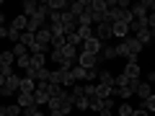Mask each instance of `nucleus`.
<instances>
[{
  "label": "nucleus",
  "instance_id": "obj_1",
  "mask_svg": "<svg viewBox=\"0 0 155 116\" xmlns=\"http://www.w3.org/2000/svg\"><path fill=\"white\" fill-rule=\"evenodd\" d=\"M129 88L134 90V95H137L140 101H147L150 95H153V85H150L147 80H129Z\"/></svg>",
  "mask_w": 155,
  "mask_h": 116
},
{
  "label": "nucleus",
  "instance_id": "obj_2",
  "mask_svg": "<svg viewBox=\"0 0 155 116\" xmlns=\"http://www.w3.org/2000/svg\"><path fill=\"white\" fill-rule=\"evenodd\" d=\"M18 90H21V77L16 75V72H13L11 77H5V85H3V88H0V95H16Z\"/></svg>",
  "mask_w": 155,
  "mask_h": 116
},
{
  "label": "nucleus",
  "instance_id": "obj_3",
  "mask_svg": "<svg viewBox=\"0 0 155 116\" xmlns=\"http://www.w3.org/2000/svg\"><path fill=\"white\" fill-rule=\"evenodd\" d=\"M132 18L134 21H142V18H147V13H150V0H137V3H132Z\"/></svg>",
  "mask_w": 155,
  "mask_h": 116
},
{
  "label": "nucleus",
  "instance_id": "obj_4",
  "mask_svg": "<svg viewBox=\"0 0 155 116\" xmlns=\"http://www.w3.org/2000/svg\"><path fill=\"white\" fill-rule=\"evenodd\" d=\"M80 52H88V54H96V57H98L101 52H104V41H101V39H96V36H91L88 41H83Z\"/></svg>",
  "mask_w": 155,
  "mask_h": 116
},
{
  "label": "nucleus",
  "instance_id": "obj_5",
  "mask_svg": "<svg viewBox=\"0 0 155 116\" xmlns=\"http://www.w3.org/2000/svg\"><path fill=\"white\" fill-rule=\"evenodd\" d=\"M98 62H101V54L96 57V54H88V52H80V54H78V65L85 67V70H93V67H98Z\"/></svg>",
  "mask_w": 155,
  "mask_h": 116
},
{
  "label": "nucleus",
  "instance_id": "obj_6",
  "mask_svg": "<svg viewBox=\"0 0 155 116\" xmlns=\"http://www.w3.org/2000/svg\"><path fill=\"white\" fill-rule=\"evenodd\" d=\"M62 28H65V34H72V31H78V18L72 16L70 11H65V13H62Z\"/></svg>",
  "mask_w": 155,
  "mask_h": 116
},
{
  "label": "nucleus",
  "instance_id": "obj_7",
  "mask_svg": "<svg viewBox=\"0 0 155 116\" xmlns=\"http://www.w3.org/2000/svg\"><path fill=\"white\" fill-rule=\"evenodd\" d=\"M93 36L101 39V41H109L111 39V23H98V26H93Z\"/></svg>",
  "mask_w": 155,
  "mask_h": 116
},
{
  "label": "nucleus",
  "instance_id": "obj_8",
  "mask_svg": "<svg viewBox=\"0 0 155 116\" xmlns=\"http://www.w3.org/2000/svg\"><path fill=\"white\" fill-rule=\"evenodd\" d=\"M88 8H91V0H75V3H70V13H72L75 18H80Z\"/></svg>",
  "mask_w": 155,
  "mask_h": 116
},
{
  "label": "nucleus",
  "instance_id": "obj_9",
  "mask_svg": "<svg viewBox=\"0 0 155 116\" xmlns=\"http://www.w3.org/2000/svg\"><path fill=\"white\" fill-rule=\"evenodd\" d=\"M36 44L49 47V49H52V31H49V26H44V28H39V31H36Z\"/></svg>",
  "mask_w": 155,
  "mask_h": 116
},
{
  "label": "nucleus",
  "instance_id": "obj_10",
  "mask_svg": "<svg viewBox=\"0 0 155 116\" xmlns=\"http://www.w3.org/2000/svg\"><path fill=\"white\" fill-rule=\"evenodd\" d=\"M111 36H116V39H122V41H124V39L129 36V26H127V23H119V21L111 23Z\"/></svg>",
  "mask_w": 155,
  "mask_h": 116
},
{
  "label": "nucleus",
  "instance_id": "obj_11",
  "mask_svg": "<svg viewBox=\"0 0 155 116\" xmlns=\"http://www.w3.org/2000/svg\"><path fill=\"white\" fill-rule=\"evenodd\" d=\"M26 26H28V18L23 16V13H16V16H13V21H11V28L13 31H26Z\"/></svg>",
  "mask_w": 155,
  "mask_h": 116
},
{
  "label": "nucleus",
  "instance_id": "obj_12",
  "mask_svg": "<svg viewBox=\"0 0 155 116\" xmlns=\"http://www.w3.org/2000/svg\"><path fill=\"white\" fill-rule=\"evenodd\" d=\"M122 72L129 77V80H140V72H142V70H140V62H127Z\"/></svg>",
  "mask_w": 155,
  "mask_h": 116
},
{
  "label": "nucleus",
  "instance_id": "obj_13",
  "mask_svg": "<svg viewBox=\"0 0 155 116\" xmlns=\"http://www.w3.org/2000/svg\"><path fill=\"white\" fill-rule=\"evenodd\" d=\"M21 8H23V16H26V18H34L36 11H39V3H36V0H23Z\"/></svg>",
  "mask_w": 155,
  "mask_h": 116
},
{
  "label": "nucleus",
  "instance_id": "obj_14",
  "mask_svg": "<svg viewBox=\"0 0 155 116\" xmlns=\"http://www.w3.org/2000/svg\"><path fill=\"white\" fill-rule=\"evenodd\" d=\"M16 103L21 106L23 111H26V108H31V106H36V103H34V93H18V98H16Z\"/></svg>",
  "mask_w": 155,
  "mask_h": 116
},
{
  "label": "nucleus",
  "instance_id": "obj_15",
  "mask_svg": "<svg viewBox=\"0 0 155 116\" xmlns=\"http://www.w3.org/2000/svg\"><path fill=\"white\" fill-rule=\"evenodd\" d=\"M13 62H16V54H13L11 49L0 52V65H3V67H13Z\"/></svg>",
  "mask_w": 155,
  "mask_h": 116
},
{
  "label": "nucleus",
  "instance_id": "obj_16",
  "mask_svg": "<svg viewBox=\"0 0 155 116\" xmlns=\"http://www.w3.org/2000/svg\"><path fill=\"white\" fill-rule=\"evenodd\" d=\"M47 67V54H31V67L28 70H41Z\"/></svg>",
  "mask_w": 155,
  "mask_h": 116
},
{
  "label": "nucleus",
  "instance_id": "obj_17",
  "mask_svg": "<svg viewBox=\"0 0 155 116\" xmlns=\"http://www.w3.org/2000/svg\"><path fill=\"white\" fill-rule=\"evenodd\" d=\"M116 47H106L104 44V52H101V62H111V60H116Z\"/></svg>",
  "mask_w": 155,
  "mask_h": 116
},
{
  "label": "nucleus",
  "instance_id": "obj_18",
  "mask_svg": "<svg viewBox=\"0 0 155 116\" xmlns=\"http://www.w3.org/2000/svg\"><path fill=\"white\" fill-rule=\"evenodd\" d=\"M47 83L49 85H62V70H49V77H47Z\"/></svg>",
  "mask_w": 155,
  "mask_h": 116
},
{
  "label": "nucleus",
  "instance_id": "obj_19",
  "mask_svg": "<svg viewBox=\"0 0 155 116\" xmlns=\"http://www.w3.org/2000/svg\"><path fill=\"white\" fill-rule=\"evenodd\" d=\"M34 90H36V83L28 80V77H21V90L18 93H34Z\"/></svg>",
  "mask_w": 155,
  "mask_h": 116
},
{
  "label": "nucleus",
  "instance_id": "obj_20",
  "mask_svg": "<svg viewBox=\"0 0 155 116\" xmlns=\"http://www.w3.org/2000/svg\"><path fill=\"white\" fill-rule=\"evenodd\" d=\"M98 83L101 85H114V75L109 70H98Z\"/></svg>",
  "mask_w": 155,
  "mask_h": 116
},
{
  "label": "nucleus",
  "instance_id": "obj_21",
  "mask_svg": "<svg viewBox=\"0 0 155 116\" xmlns=\"http://www.w3.org/2000/svg\"><path fill=\"white\" fill-rule=\"evenodd\" d=\"M72 80H75V83H83V80H85V67H80V65H75V67H72Z\"/></svg>",
  "mask_w": 155,
  "mask_h": 116
},
{
  "label": "nucleus",
  "instance_id": "obj_22",
  "mask_svg": "<svg viewBox=\"0 0 155 116\" xmlns=\"http://www.w3.org/2000/svg\"><path fill=\"white\" fill-rule=\"evenodd\" d=\"M21 44L31 49V47L36 44V34H28V31H23V34H21Z\"/></svg>",
  "mask_w": 155,
  "mask_h": 116
},
{
  "label": "nucleus",
  "instance_id": "obj_23",
  "mask_svg": "<svg viewBox=\"0 0 155 116\" xmlns=\"http://www.w3.org/2000/svg\"><path fill=\"white\" fill-rule=\"evenodd\" d=\"M134 39H137V41H140L142 47H147L150 41H153V36H150V28H142V31H140V34H137Z\"/></svg>",
  "mask_w": 155,
  "mask_h": 116
},
{
  "label": "nucleus",
  "instance_id": "obj_24",
  "mask_svg": "<svg viewBox=\"0 0 155 116\" xmlns=\"http://www.w3.org/2000/svg\"><path fill=\"white\" fill-rule=\"evenodd\" d=\"M132 114H134V108L127 103V101H122V103H119V108H116V116H132Z\"/></svg>",
  "mask_w": 155,
  "mask_h": 116
},
{
  "label": "nucleus",
  "instance_id": "obj_25",
  "mask_svg": "<svg viewBox=\"0 0 155 116\" xmlns=\"http://www.w3.org/2000/svg\"><path fill=\"white\" fill-rule=\"evenodd\" d=\"M127 85H129V77L124 75V72L114 75V88H127Z\"/></svg>",
  "mask_w": 155,
  "mask_h": 116
},
{
  "label": "nucleus",
  "instance_id": "obj_26",
  "mask_svg": "<svg viewBox=\"0 0 155 116\" xmlns=\"http://www.w3.org/2000/svg\"><path fill=\"white\" fill-rule=\"evenodd\" d=\"M78 36L83 39V41H88L93 36V26H78Z\"/></svg>",
  "mask_w": 155,
  "mask_h": 116
},
{
  "label": "nucleus",
  "instance_id": "obj_27",
  "mask_svg": "<svg viewBox=\"0 0 155 116\" xmlns=\"http://www.w3.org/2000/svg\"><path fill=\"white\" fill-rule=\"evenodd\" d=\"M16 67H18V70H28V67H31V54L18 57V60H16Z\"/></svg>",
  "mask_w": 155,
  "mask_h": 116
},
{
  "label": "nucleus",
  "instance_id": "obj_28",
  "mask_svg": "<svg viewBox=\"0 0 155 116\" xmlns=\"http://www.w3.org/2000/svg\"><path fill=\"white\" fill-rule=\"evenodd\" d=\"M5 116H23V108L18 103H11V106H5Z\"/></svg>",
  "mask_w": 155,
  "mask_h": 116
},
{
  "label": "nucleus",
  "instance_id": "obj_29",
  "mask_svg": "<svg viewBox=\"0 0 155 116\" xmlns=\"http://www.w3.org/2000/svg\"><path fill=\"white\" fill-rule=\"evenodd\" d=\"M72 106H75L78 111H88V98H85V95H80V98L72 101Z\"/></svg>",
  "mask_w": 155,
  "mask_h": 116
},
{
  "label": "nucleus",
  "instance_id": "obj_30",
  "mask_svg": "<svg viewBox=\"0 0 155 116\" xmlns=\"http://www.w3.org/2000/svg\"><path fill=\"white\" fill-rule=\"evenodd\" d=\"M13 54H16V60H18V57H23V54H28V47H23L21 44V41H18V44H13Z\"/></svg>",
  "mask_w": 155,
  "mask_h": 116
},
{
  "label": "nucleus",
  "instance_id": "obj_31",
  "mask_svg": "<svg viewBox=\"0 0 155 116\" xmlns=\"http://www.w3.org/2000/svg\"><path fill=\"white\" fill-rule=\"evenodd\" d=\"M85 83H98V70H85Z\"/></svg>",
  "mask_w": 155,
  "mask_h": 116
},
{
  "label": "nucleus",
  "instance_id": "obj_32",
  "mask_svg": "<svg viewBox=\"0 0 155 116\" xmlns=\"http://www.w3.org/2000/svg\"><path fill=\"white\" fill-rule=\"evenodd\" d=\"M140 103H142V108H147V111H150V114H153V111H155V93H153V95H150V98H147V101H140Z\"/></svg>",
  "mask_w": 155,
  "mask_h": 116
},
{
  "label": "nucleus",
  "instance_id": "obj_33",
  "mask_svg": "<svg viewBox=\"0 0 155 116\" xmlns=\"http://www.w3.org/2000/svg\"><path fill=\"white\" fill-rule=\"evenodd\" d=\"M23 116H44V114L39 111V106H31V108H26V111H23Z\"/></svg>",
  "mask_w": 155,
  "mask_h": 116
},
{
  "label": "nucleus",
  "instance_id": "obj_34",
  "mask_svg": "<svg viewBox=\"0 0 155 116\" xmlns=\"http://www.w3.org/2000/svg\"><path fill=\"white\" fill-rule=\"evenodd\" d=\"M132 116H150V111L147 108H142V103H140V108H134V114Z\"/></svg>",
  "mask_w": 155,
  "mask_h": 116
},
{
  "label": "nucleus",
  "instance_id": "obj_35",
  "mask_svg": "<svg viewBox=\"0 0 155 116\" xmlns=\"http://www.w3.org/2000/svg\"><path fill=\"white\" fill-rule=\"evenodd\" d=\"M98 116H114V108H101Z\"/></svg>",
  "mask_w": 155,
  "mask_h": 116
},
{
  "label": "nucleus",
  "instance_id": "obj_36",
  "mask_svg": "<svg viewBox=\"0 0 155 116\" xmlns=\"http://www.w3.org/2000/svg\"><path fill=\"white\" fill-rule=\"evenodd\" d=\"M8 31H11V26H3V28H0V39H8Z\"/></svg>",
  "mask_w": 155,
  "mask_h": 116
},
{
  "label": "nucleus",
  "instance_id": "obj_37",
  "mask_svg": "<svg viewBox=\"0 0 155 116\" xmlns=\"http://www.w3.org/2000/svg\"><path fill=\"white\" fill-rule=\"evenodd\" d=\"M147 83H150V85L155 83V70H153V72H147Z\"/></svg>",
  "mask_w": 155,
  "mask_h": 116
},
{
  "label": "nucleus",
  "instance_id": "obj_38",
  "mask_svg": "<svg viewBox=\"0 0 155 116\" xmlns=\"http://www.w3.org/2000/svg\"><path fill=\"white\" fill-rule=\"evenodd\" d=\"M3 26H5V13L0 11V28H3Z\"/></svg>",
  "mask_w": 155,
  "mask_h": 116
},
{
  "label": "nucleus",
  "instance_id": "obj_39",
  "mask_svg": "<svg viewBox=\"0 0 155 116\" xmlns=\"http://www.w3.org/2000/svg\"><path fill=\"white\" fill-rule=\"evenodd\" d=\"M3 85H5V75H0V88H3Z\"/></svg>",
  "mask_w": 155,
  "mask_h": 116
},
{
  "label": "nucleus",
  "instance_id": "obj_40",
  "mask_svg": "<svg viewBox=\"0 0 155 116\" xmlns=\"http://www.w3.org/2000/svg\"><path fill=\"white\" fill-rule=\"evenodd\" d=\"M0 116H5V106H0Z\"/></svg>",
  "mask_w": 155,
  "mask_h": 116
},
{
  "label": "nucleus",
  "instance_id": "obj_41",
  "mask_svg": "<svg viewBox=\"0 0 155 116\" xmlns=\"http://www.w3.org/2000/svg\"><path fill=\"white\" fill-rule=\"evenodd\" d=\"M0 8H3V0H0Z\"/></svg>",
  "mask_w": 155,
  "mask_h": 116
},
{
  "label": "nucleus",
  "instance_id": "obj_42",
  "mask_svg": "<svg viewBox=\"0 0 155 116\" xmlns=\"http://www.w3.org/2000/svg\"><path fill=\"white\" fill-rule=\"evenodd\" d=\"M83 116H85V114H83Z\"/></svg>",
  "mask_w": 155,
  "mask_h": 116
}]
</instances>
